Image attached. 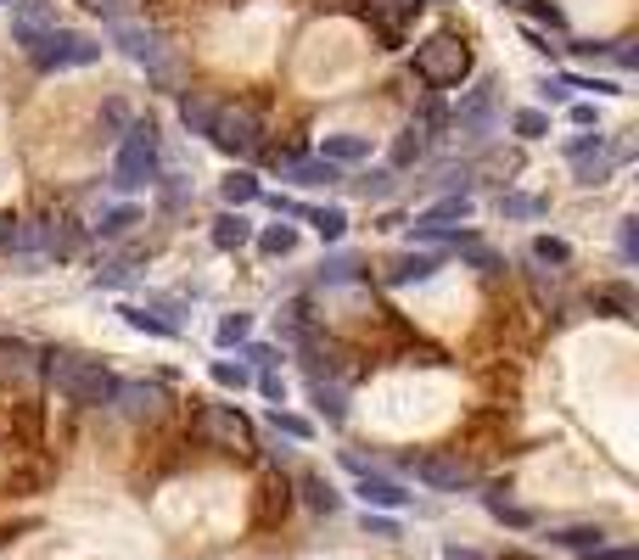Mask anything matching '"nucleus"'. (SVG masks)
<instances>
[{
    "label": "nucleus",
    "instance_id": "a19ab883",
    "mask_svg": "<svg viewBox=\"0 0 639 560\" xmlns=\"http://www.w3.org/2000/svg\"><path fill=\"white\" fill-rule=\"evenodd\" d=\"M213 381L230 387V392H242L247 387V370H242V364H230V359H213Z\"/></svg>",
    "mask_w": 639,
    "mask_h": 560
},
{
    "label": "nucleus",
    "instance_id": "de8ad7c7",
    "mask_svg": "<svg viewBox=\"0 0 639 560\" xmlns=\"http://www.w3.org/2000/svg\"><path fill=\"white\" fill-rule=\"evenodd\" d=\"M258 392H264V398H275V404H281V398H286V381L275 376V370H264V376H258Z\"/></svg>",
    "mask_w": 639,
    "mask_h": 560
},
{
    "label": "nucleus",
    "instance_id": "c03bdc74",
    "mask_svg": "<svg viewBox=\"0 0 639 560\" xmlns=\"http://www.w3.org/2000/svg\"><path fill=\"white\" fill-rule=\"evenodd\" d=\"M617 241H623V258L634 264L639 258V219H623V230H617Z\"/></svg>",
    "mask_w": 639,
    "mask_h": 560
},
{
    "label": "nucleus",
    "instance_id": "09e8293b",
    "mask_svg": "<svg viewBox=\"0 0 639 560\" xmlns=\"http://www.w3.org/2000/svg\"><path fill=\"white\" fill-rule=\"evenodd\" d=\"M0 247H23V219H0Z\"/></svg>",
    "mask_w": 639,
    "mask_h": 560
},
{
    "label": "nucleus",
    "instance_id": "a878e982",
    "mask_svg": "<svg viewBox=\"0 0 639 560\" xmlns=\"http://www.w3.org/2000/svg\"><path fill=\"white\" fill-rule=\"evenodd\" d=\"M488 510H494V521H505V527H533V510L511 504V499H505V488H488Z\"/></svg>",
    "mask_w": 639,
    "mask_h": 560
},
{
    "label": "nucleus",
    "instance_id": "423d86ee",
    "mask_svg": "<svg viewBox=\"0 0 639 560\" xmlns=\"http://www.w3.org/2000/svg\"><path fill=\"white\" fill-rule=\"evenodd\" d=\"M410 471H415V482H426L432 493H460V488L477 482L471 460H460V454H415Z\"/></svg>",
    "mask_w": 639,
    "mask_h": 560
},
{
    "label": "nucleus",
    "instance_id": "5701e85b",
    "mask_svg": "<svg viewBox=\"0 0 639 560\" xmlns=\"http://www.w3.org/2000/svg\"><path fill=\"white\" fill-rule=\"evenodd\" d=\"M180 124L191 129V135H208V124H213V101H208V96H197V90H191V96H180Z\"/></svg>",
    "mask_w": 639,
    "mask_h": 560
},
{
    "label": "nucleus",
    "instance_id": "2eb2a0df",
    "mask_svg": "<svg viewBox=\"0 0 639 560\" xmlns=\"http://www.w3.org/2000/svg\"><path fill=\"white\" fill-rule=\"evenodd\" d=\"M359 499H365V504H376V510H404V504H410V493L398 488V482H387V476H370V471H359Z\"/></svg>",
    "mask_w": 639,
    "mask_h": 560
},
{
    "label": "nucleus",
    "instance_id": "aec40b11",
    "mask_svg": "<svg viewBox=\"0 0 639 560\" xmlns=\"http://www.w3.org/2000/svg\"><path fill=\"white\" fill-rule=\"evenodd\" d=\"M298 488H303V499H309V510H320V516H337L342 510V493L331 488L326 476H303Z\"/></svg>",
    "mask_w": 639,
    "mask_h": 560
},
{
    "label": "nucleus",
    "instance_id": "ddd939ff",
    "mask_svg": "<svg viewBox=\"0 0 639 560\" xmlns=\"http://www.w3.org/2000/svg\"><path fill=\"white\" fill-rule=\"evenodd\" d=\"M281 168H286V180L303 185V191H314V185H337V180H342V168L326 163V157H292V163H281Z\"/></svg>",
    "mask_w": 639,
    "mask_h": 560
},
{
    "label": "nucleus",
    "instance_id": "79ce46f5",
    "mask_svg": "<svg viewBox=\"0 0 639 560\" xmlns=\"http://www.w3.org/2000/svg\"><path fill=\"white\" fill-rule=\"evenodd\" d=\"M0 353H6V364H12L17 376H23V370H34V348H29V342H0Z\"/></svg>",
    "mask_w": 639,
    "mask_h": 560
},
{
    "label": "nucleus",
    "instance_id": "1a4fd4ad",
    "mask_svg": "<svg viewBox=\"0 0 639 560\" xmlns=\"http://www.w3.org/2000/svg\"><path fill=\"white\" fill-rule=\"evenodd\" d=\"M113 404L124 420H152L157 409H163V387H157V381H118Z\"/></svg>",
    "mask_w": 639,
    "mask_h": 560
},
{
    "label": "nucleus",
    "instance_id": "b1692460",
    "mask_svg": "<svg viewBox=\"0 0 639 560\" xmlns=\"http://www.w3.org/2000/svg\"><path fill=\"white\" fill-rule=\"evenodd\" d=\"M466 213H471V196L460 191V196H443V202H432V208H426L415 224H455V219H466Z\"/></svg>",
    "mask_w": 639,
    "mask_h": 560
},
{
    "label": "nucleus",
    "instance_id": "37998d69",
    "mask_svg": "<svg viewBox=\"0 0 639 560\" xmlns=\"http://www.w3.org/2000/svg\"><path fill=\"white\" fill-rule=\"evenodd\" d=\"M527 12L539 17V23H550V28H567V12H561L555 0H527Z\"/></svg>",
    "mask_w": 639,
    "mask_h": 560
},
{
    "label": "nucleus",
    "instance_id": "8fccbe9b",
    "mask_svg": "<svg viewBox=\"0 0 639 560\" xmlns=\"http://www.w3.org/2000/svg\"><path fill=\"white\" fill-rule=\"evenodd\" d=\"M247 364H258V370H270V364H275V348H264V342H253V348H247Z\"/></svg>",
    "mask_w": 639,
    "mask_h": 560
},
{
    "label": "nucleus",
    "instance_id": "39448f33",
    "mask_svg": "<svg viewBox=\"0 0 639 560\" xmlns=\"http://www.w3.org/2000/svg\"><path fill=\"white\" fill-rule=\"evenodd\" d=\"M208 140L219 146L225 157H247L258 146V112L253 107H213V124Z\"/></svg>",
    "mask_w": 639,
    "mask_h": 560
},
{
    "label": "nucleus",
    "instance_id": "7c9ffc66",
    "mask_svg": "<svg viewBox=\"0 0 639 560\" xmlns=\"http://www.w3.org/2000/svg\"><path fill=\"white\" fill-rule=\"evenodd\" d=\"M270 426H275V432H286L292 443H309V437H314V426H309V420H303V415H292V409H281V404H275Z\"/></svg>",
    "mask_w": 639,
    "mask_h": 560
},
{
    "label": "nucleus",
    "instance_id": "3c124183",
    "mask_svg": "<svg viewBox=\"0 0 639 560\" xmlns=\"http://www.w3.org/2000/svg\"><path fill=\"white\" fill-rule=\"evenodd\" d=\"M572 124H578V129H600L595 124V107H589V101H578V107H572Z\"/></svg>",
    "mask_w": 639,
    "mask_h": 560
},
{
    "label": "nucleus",
    "instance_id": "58836bf2",
    "mask_svg": "<svg viewBox=\"0 0 639 560\" xmlns=\"http://www.w3.org/2000/svg\"><path fill=\"white\" fill-rule=\"evenodd\" d=\"M365 196L370 202H382V196H393V168H365Z\"/></svg>",
    "mask_w": 639,
    "mask_h": 560
},
{
    "label": "nucleus",
    "instance_id": "e433bc0d",
    "mask_svg": "<svg viewBox=\"0 0 639 560\" xmlns=\"http://www.w3.org/2000/svg\"><path fill=\"white\" fill-rule=\"evenodd\" d=\"M460 252H466V264H471V269H483V275H494V269H505V264H499V252H494V247H483V241H477V236H471V241H466V247H460Z\"/></svg>",
    "mask_w": 639,
    "mask_h": 560
},
{
    "label": "nucleus",
    "instance_id": "49530a36",
    "mask_svg": "<svg viewBox=\"0 0 639 560\" xmlns=\"http://www.w3.org/2000/svg\"><path fill=\"white\" fill-rule=\"evenodd\" d=\"M101 124H107V129H129V107H124V101H107V107H101Z\"/></svg>",
    "mask_w": 639,
    "mask_h": 560
},
{
    "label": "nucleus",
    "instance_id": "bb28decb",
    "mask_svg": "<svg viewBox=\"0 0 639 560\" xmlns=\"http://www.w3.org/2000/svg\"><path fill=\"white\" fill-rule=\"evenodd\" d=\"M213 336H219V348H242L247 336H253V314H242V308H236V314H225Z\"/></svg>",
    "mask_w": 639,
    "mask_h": 560
},
{
    "label": "nucleus",
    "instance_id": "4c0bfd02",
    "mask_svg": "<svg viewBox=\"0 0 639 560\" xmlns=\"http://www.w3.org/2000/svg\"><path fill=\"white\" fill-rule=\"evenodd\" d=\"M567 90H595V96H623L617 79H595V73H567Z\"/></svg>",
    "mask_w": 639,
    "mask_h": 560
},
{
    "label": "nucleus",
    "instance_id": "cd10ccee",
    "mask_svg": "<svg viewBox=\"0 0 639 560\" xmlns=\"http://www.w3.org/2000/svg\"><path fill=\"white\" fill-rule=\"evenodd\" d=\"M303 219L320 230V241H342V230H348V213H342V208H309Z\"/></svg>",
    "mask_w": 639,
    "mask_h": 560
},
{
    "label": "nucleus",
    "instance_id": "4468645a",
    "mask_svg": "<svg viewBox=\"0 0 639 560\" xmlns=\"http://www.w3.org/2000/svg\"><path fill=\"white\" fill-rule=\"evenodd\" d=\"M208 236H213V247H219V252H242L247 241H253V224L242 219V208H225L219 219H213Z\"/></svg>",
    "mask_w": 639,
    "mask_h": 560
},
{
    "label": "nucleus",
    "instance_id": "f704fd0d",
    "mask_svg": "<svg viewBox=\"0 0 639 560\" xmlns=\"http://www.w3.org/2000/svg\"><path fill=\"white\" fill-rule=\"evenodd\" d=\"M129 224H141V208H107L96 230H101V236H124Z\"/></svg>",
    "mask_w": 639,
    "mask_h": 560
},
{
    "label": "nucleus",
    "instance_id": "473e14b6",
    "mask_svg": "<svg viewBox=\"0 0 639 560\" xmlns=\"http://www.w3.org/2000/svg\"><path fill=\"white\" fill-rule=\"evenodd\" d=\"M499 213L505 219H533V213H544V202L539 196H522V191H505L499 196Z\"/></svg>",
    "mask_w": 639,
    "mask_h": 560
},
{
    "label": "nucleus",
    "instance_id": "5fc2aeb1",
    "mask_svg": "<svg viewBox=\"0 0 639 560\" xmlns=\"http://www.w3.org/2000/svg\"><path fill=\"white\" fill-rule=\"evenodd\" d=\"M589 560H634V549H606V544H600Z\"/></svg>",
    "mask_w": 639,
    "mask_h": 560
},
{
    "label": "nucleus",
    "instance_id": "c9c22d12",
    "mask_svg": "<svg viewBox=\"0 0 639 560\" xmlns=\"http://www.w3.org/2000/svg\"><path fill=\"white\" fill-rule=\"evenodd\" d=\"M533 258H539V264H572V247L561 236H539L533 241Z\"/></svg>",
    "mask_w": 639,
    "mask_h": 560
},
{
    "label": "nucleus",
    "instance_id": "9d476101",
    "mask_svg": "<svg viewBox=\"0 0 639 560\" xmlns=\"http://www.w3.org/2000/svg\"><path fill=\"white\" fill-rule=\"evenodd\" d=\"M421 6H426V0H370V12H365V17L382 28L387 51H398V28L415 23V17H421Z\"/></svg>",
    "mask_w": 639,
    "mask_h": 560
},
{
    "label": "nucleus",
    "instance_id": "f3484780",
    "mask_svg": "<svg viewBox=\"0 0 639 560\" xmlns=\"http://www.w3.org/2000/svg\"><path fill=\"white\" fill-rule=\"evenodd\" d=\"M309 398H314V409H320L331 426H342V420H348V392H342L337 381H320V376H314L309 381Z\"/></svg>",
    "mask_w": 639,
    "mask_h": 560
},
{
    "label": "nucleus",
    "instance_id": "2f4dec72",
    "mask_svg": "<svg viewBox=\"0 0 639 560\" xmlns=\"http://www.w3.org/2000/svg\"><path fill=\"white\" fill-rule=\"evenodd\" d=\"M511 129H516L522 140H544V135H550V118H544L539 107H522V112L511 118Z\"/></svg>",
    "mask_w": 639,
    "mask_h": 560
},
{
    "label": "nucleus",
    "instance_id": "6e6d98bb",
    "mask_svg": "<svg viewBox=\"0 0 639 560\" xmlns=\"http://www.w3.org/2000/svg\"><path fill=\"white\" fill-rule=\"evenodd\" d=\"M443 560H483L477 549H460V544H443Z\"/></svg>",
    "mask_w": 639,
    "mask_h": 560
},
{
    "label": "nucleus",
    "instance_id": "72a5a7b5",
    "mask_svg": "<svg viewBox=\"0 0 639 560\" xmlns=\"http://www.w3.org/2000/svg\"><path fill=\"white\" fill-rule=\"evenodd\" d=\"M600 152H611V140L600 135V129H595V135H572V140H567V157H572V163H583V157H600Z\"/></svg>",
    "mask_w": 639,
    "mask_h": 560
},
{
    "label": "nucleus",
    "instance_id": "20e7f679",
    "mask_svg": "<svg viewBox=\"0 0 639 560\" xmlns=\"http://www.w3.org/2000/svg\"><path fill=\"white\" fill-rule=\"evenodd\" d=\"M29 62L40 73H62V68H90V62H101V40L96 34H79V28H51L40 45L29 51Z\"/></svg>",
    "mask_w": 639,
    "mask_h": 560
},
{
    "label": "nucleus",
    "instance_id": "412c9836",
    "mask_svg": "<svg viewBox=\"0 0 639 560\" xmlns=\"http://www.w3.org/2000/svg\"><path fill=\"white\" fill-rule=\"evenodd\" d=\"M258 252H264V258H292V252H298V230H292V224L258 230Z\"/></svg>",
    "mask_w": 639,
    "mask_h": 560
},
{
    "label": "nucleus",
    "instance_id": "4be33fe9",
    "mask_svg": "<svg viewBox=\"0 0 639 560\" xmlns=\"http://www.w3.org/2000/svg\"><path fill=\"white\" fill-rule=\"evenodd\" d=\"M488 112H494V84H477V90H471L466 101H460V124H471V129H483L488 124Z\"/></svg>",
    "mask_w": 639,
    "mask_h": 560
},
{
    "label": "nucleus",
    "instance_id": "a211bd4d",
    "mask_svg": "<svg viewBox=\"0 0 639 560\" xmlns=\"http://www.w3.org/2000/svg\"><path fill=\"white\" fill-rule=\"evenodd\" d=\"M219 196H225L230 208H247V202H258V196H264V185H258V174L236 168V174H225V180H219Z\"/></svg>",
    "mask_w": 639,
    "mask_h": 560
},
{
    "label": "nucleus",
    "instance_id": "c756f323",
    "mask_svg": "<svg viewBox=\"0 0 639 560\" xmlns=\"http://www.w3.org/2000/svg\"><path fill=\"white\" fill-rule=\"evenodd\" d=\"M135 331H146V336H180V325L174 320H157V314H146V308H118Z\"/></svg>",
    "mask_w": 639,
    "mask_h": 560
},
{
    "label": "nucleus",
    "instance_id": "c85d7f7f",
    "mask_svg": "<svg viewBox=\"0 0 639 560\" xmlns=\"http://www.w3.org/2000/svg\"><path fill=\"white\" fill-rule=\"evenodd\" d=\"M359 275V258L354 252H337V258H326L320 264V286H342V280H354Z\"/></svg>",
    "mask_w": 639,
    "mask_h": 560
},
{
    "label": "nucleus",
    "instance_id": "f8f14e48",
    "mask_svg": "<svg viewBox=\"0 0 639 560\" xmlns=\"http://www.w3.org/2000/svg\"><path fill=\"white\" fill-rule=\"evenodd\" d=\"M202 432L230 443V448H253V426H247L236 409H202Z\"/></svg>",
    "mask_w": 639,
    "mask_h": 560
},
{
    "label": "nucleus",
    "instance_id": "6e6552de",
    "mask_svg": "<svg viewBox=\"0 0 639 560\" xmlns=\"http://www.w3.org/2000/svg\"><path fill=\"white\" fill-rule=\"evenodd\" d=\"M113 45L129 56V62H141V68L163 73V40H157L152 28H141V23H113Z\"/></svg>",
    "mask_w": 639,
    "mask_h": 560
},
{
    "label": "nucleus",
    "instance_id": "7ed1b4c3",
    "mask_svg": "<svg viewBox=\"0 0 639 560\" xmlns=\"http://www.w3.org/2000/svg\"><path fill=\"white\" fill-rule=\"evenodd\" d=\"M415 73L438 90H455V84L471 79V45L455 40V34H432L426 45H415Z\"/></svg>",
    "mask_w": 639,
    "mask_h": 560
},
{
    "label": "nucleus",
    "instance_id": "393cba45",
    "mask_svg": "<svg viewBox=\"0 0 639 560\" xmlns=\"http://www.w3.org/2000/svg\"><path fill=\"white\" fill-rule=\"evenodd\" d=\"M421 152H426V135H421V129H415V124H410V129H398V140H393V163H387V168L398 174V168H410Z\"/></svg>",
    "mask_w": 639,
    "mask_h": 560
},
{
    "label": "nucleus",
    "instance_id": "ea45409f",
    "mask_svg": "<svg viewBox=\"0 0 639 560\" xmlns=\"http://www.w3.org/2000/svg\"><path fill=\"white\" fill-rule=\"evenodd\" d=\"M595 308H611V314H623L628 320V314H634V297H628L623 286H606V292H595Z\"/></svg>",
    "mask_w": 639,
    "mask_h": 560
},
{
    "label": "nucleus",
    "instance_id": "603ef678",
    "mask_svg": "<svg viewBox=\"0 0 639 560\" xmlns=\"http://www.w3.org/2000/svg\"><path fill=\"white\" fill-rule=\"evenodd\" d=\"M539 90H544V96H550V101H567V79H544Z\"/></svg>",
    "mask_w": 639,
    "mask_h": 560
},
{
    "label": "nucleus",
    "instance_id": "0eeeda50",
    "mask_svg": "<svg viewBox=\"0 0 639 560\" xmlns=\"http://www.w3.org/2000/svg\"><path fill=\"white\" fill-rule=\"evenodd\" d=\"M51 28H57V0H12V40L23 51H34Z\"/></svg>",
    "mask_w": 639,
    "mask_h": 560
},
{
    "label": "nucleus",
    "instance_id": "f03ea898",
    "mask_svg": "<svg viewBox=\"0 0 639 560\" xmlns=\"http://www.w3.org/2000/svg\"><path fill=\"white\" fill-rule=\"evenodd\" d=\"M157 180V124L152 118H129V135L118 146V168L113 185L118 191H141V185Z\"/></svg>",
    "mask_w": 639,
    "mask_h": 560
},
{
    "label": "nucleus",
    "instance_id": "a18cd8bd",
    "mask_svg": "<svg viewBox=\"0 0 639 560\" xmlns=\"http://www.w3.org/2000/svg\"><path fill=\"white\" fill-rule=\"evenodd\" d=\"M264 202L275 208V219H303V213H309L303 202H292V196H264Z\"/></svg>",
    "mask_w": 639,
    "mask_h": 560
},
{
    "label": "nucleus",
    "instance_id": "9b49d317",
    "mask_svg": "<svg viewBox=\"0 0 639 560\" xmlns=\"http://www.w3.org/2000/svg\"><path fill=\"white\" fill-rule=\"evenodd\" d=\"M438 269H443L438 252H398L393 264L382 269V280H387V286H426Z\"/></svg>",
    "mask_w": 639,
    "mask_h": 560
},
{
    "label": "nucleus",
    "instance_id": "dca6fc26",
    "mask_svg": "<svg viewBox=\"0 0 639 560\" xmlns=\"http://www.w3.org/2000/svg\"><path fill=\"white\" fill-rule=\"evenodd\" d=\"M320 157H326V163H337V168L365 163V157H370V140L365 135H326V140H320Z\"/></svg>",
    "mask_w": 639,
    "mask_h": 560
},
{
    "label": "nucleus",
    "instance_id": "f257e3e1",
    "mask_svg": "<svg viewBox=\"0 0 639 560\" xmlns=\"http://www.w3.org/2000/svg\"><path fill=\"white\" fill-rule=\"evenodd\" d=\"M45 376L57 381V392L68 398V404H85V409H101V404H113V392H118V376L107 370L101 359H85V353H45Z\"/></svg>",
    "mask_w": 639,
    "mask_h": 560
},
{
    "label": "nucleus",
    "instance_id": "864d4df0",
    "mask_svg": "<svg viewBox=\"0 0 639 560\" xmlns=\"http://www.w3.org/2000/svg\"><path fill=\"white\" fill-rule=\"evenodd\" d=\"M365 532H376V538H398L393 521H370V516H365Z\"/></svg>",
    "mask_w": 639,
    "mask_h": 560
},
{
    "label": "nucleus",
    "instance_id": "4d7b16f0",
    "mask_svg": "<svg viewBox=\"0 0 639 560\" xmlns=\"http://www.w3.org/2000/svg\"><path fill=\"white\" fill-rule=\"evenodd\" d=\"M0 6H12V0H0Z\"/></svg>",
    "mask_w": 639,
    "mask_h": 560
},
{
    "label": "nucleus",
    "instance_id": "6ab92c4d",
    "mask_svg": "<svg viewBox=\"0 0 639 560\" xmlns=\"http://www.w3.org/2000/svg\"><path fill=\"white\" fill-rule=\"evenodd\" d=\"M550 544L578 549V555H595V549L606 544V527H555V532H550Z\"/></svg>",
    "mask_w": 639,
    "mask_h": 560
}]
</instances>
